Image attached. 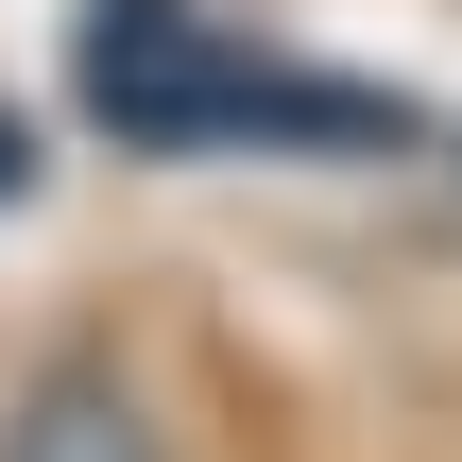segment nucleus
Masks as SVG:
<instances>
[{"label":"nucleus","instance_id":"nucleus-1","mask_svg":"<svg viewBox=\"0 0 462 462\" xmlns=\"http://www.w3.org/2000/svg\"><path fill=\"white\" fill-rule=\"evenodd\" d=\"M86 103L120 120V137H154V154H206V137H240V120H360V103H326V86H274L257 51H223L189 0H103L86 17Z\"/></svg>","mask_w":462,"mask_h":462},{"label":"nucleus","instance_id":"nucleus-2","mask_svg":"<svg viewBox=\"0 0 462 462\" xmlns=\"http://www.w3.org/2000/svg\"><path fill=\"white\" fill-rule=\"evenodd\" d=\"M0 462H171V446H154V394L120 360H34L0 411Z\"/></svg>","mask_w":462,"mask_h":462},{"label":"nucleus","instance_id":"nucleus-3","mask_svg":"<svg viewBox=\"0 0 462 462\" xmlns=\"http://www.w3.org/2000/svg\"><path fill=\"white\" fill-rule=\"evenodd\" d=\"M17 189H34V137H17V120H0V206H17Z\"/></svg>","mask_w":462,"mask_h":462}]
</instances>
